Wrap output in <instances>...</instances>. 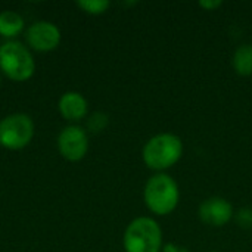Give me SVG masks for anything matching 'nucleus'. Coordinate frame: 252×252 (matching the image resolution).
Segmentation results:
<instances>
[{
	"label": "nucleus",
	"instance_id": "nucleus-1",
	"mask_svg": "<svg viewBox=\"0 0 252 252\" xmlns=\"http://www.w3.org/2000/svg\"><path fill=\"white\" fill-rule=\"evenodd\" d=\"M183 142L174 133H158L152 136L142 149L145 165L157 173L174 167L183 157Z\"/></svg>",
	"mask_w": 252,
	"mask_h": 252
},
{
	"label": "nucleus",
	"instance_id": "nucleus-2",
	"mask_svg": "<svg viewBox=\"0 0 252 252\" xmlns=\"http://www.w3.org/2000/svg\"><path fill=\"white\" fill-rule=\"evenodd\" d=\"M143 201L146 208L158 217L171 214L180 202L177 182L165 173L151 176L143 188Z\"/></svg>",
	"mask_w": 252,
	"mask_h": 252
},
{
	"label": "nucleus",
	"instance_id": "nucleus-3",
	"mask_svg": "<svg viewBox=\"0 0 252 252\" xmlns=\"http://www.w3.org/2000/svg\"><path fill=\"white\" fill-rule=\"evenodd\" d=\"M123 247L126 252H161L162 229L152 217H137L126 227Z\"/></svg>",
	"mask_w": 252,
	"mask_h": 252
},
{
	"label": "nucleus",
	"instance_id": "nucleus-4",
	"mask_svg": "<svg viewBox=\"0 0 252 252\" xmlns=\"http://www.w3.org/2000/svg\"><path fill=\"white\" fill-rule=\"evenodd\" d=\"M0 69L13 81H27L35 71V62L22 43L7 41L0 47Z\"/></svg>",
	"mask_w": 252,
	"mask_h": 252
},
{
	"label": "nucleus",
	"instance_id": "nucleus-5",
	"mask_svg": "<svg viewBox=\"0 0 252 252\" xmlns=\"http://www.w3.org/2000/svg\"><path fill=\"white\" fill-rule=\"evenodd\" d=\"M34 136V123L25 114H12L0 121V145L18 151L25 148Z\"/></svg>",
	"mask_w": 252,
	"mask_h": 252
},
{
	"label": "nucleus",
	"instance_id": "nucleus-6",
	"mask_svg": "<svg viewBox=\"0 0 252 252\" xmlns=\"http://www.w3.org/2000/svg\"><path fill=\"white\" fill-rule=\"evenodd\" d=\"M58 149L68 161H80L89 151L87 133L78 126L65 127L58 136Z\"/></svg>",
	"mask_w": 252,
	"mask_h": 252
},
{
	"label": "nucleus",
	"instance_id": "nucleus-7",
	"mask_svg": "<svg viewBox=\"0 0 252 252\" xmlns=\"http://www.w3.org/2000/svg\"><path fill=\"white\" fill-rule=\"evenodd\" d=\"M199 220L210 227H224L233 220V205L221 196H211L201 202L198 208Z\"/></svg>",
	"mask_w": 252,
	"mask_h": 252
},
{
	"label": "nucleus",
	"instance_id": "nucleus-8",
	"mask_svg": "<svg viewBox=\"0 0 252 252\" xmlns=\"http://www.w3.org/2000/svg\"><path fill=\"white\" fill-rule=\"evenodd\" d=\"M25 38L31 49L37 52H50L59 46L61 31L52 22L38 21L27 30Z\"/></svg>",
	"mask_w": 252,
	"mask_h": 252
},
{
	"label": "nucleus",
	"instance_id": "nucleus-9",
	"mask_svg": "<svg viewBox=\"0 0 252 252\" xmlns=\"http://www.w3.org/2000/svg\"><path fill=\"white\" fill-rule=\"evenodd\" d=\"M87 100L78 92H66L59 99V112L68 121H80L87 115Z\"/></svg>",
	"mask_w": 252,
	"mask_h": 252
},
{
	"label": "nucleus",
	"instance_id": "nucleus-10",
	"mask_svg": "<svg viewBox=\"0 0 252 252\" xmlns=\"http://www.w3.org/2000/svg\"><path fill=\"white\" fill-rule=\"evenodd\" d=\"M232 66L235 72L241 77H250L252 75V44L245 43L241 44L233 56H232Z\"/></svg>",
	"mask_w": 252,
	"mask_h": 252
},
{
	"label": "nucleus",
	"instance_id": "nucleus-11",
	"mask_svg": "<svg viewBox=\"0 0 252 252\" xmlns=\"http://www.w3.org/2000/svg\"><path fill=\"white\" fill-rule=\"evenodd\" d=\"M24 30V18L13 10H3L0 13V35L13 38Z\"/></svg>",
	"mask_w": 252,
	"mask_h": 252
},
{
	"label": "nucleus",
	"instance_id": "nucleus-12",
	"mask_svg": "<svg viewBox=\"0 0 252 252\" xmlns=\"http://www.w3.org/2000/svg\"><path fill=\"white\" fill-rule=\"evenodd\" d=\"M77 6L89 15H102L109 9L111 3L108 0H81L77 1Z\"/></svg>",
	"mask_w": 252,
	"mask_h": 252
},
{
	"label": "nucleus",
	"instance_id": "nucleus-13",
	"mask_svg": "<svg viewBox=\"0 0 252 252\" xmlns=\"http://www.w3.org/2000/svg\"><path fill=\"white\" fill-rule=\"evenodd\" d=\"M235 223L245 230L252 229V208L251 207H244L241 210H238L233 216Z\"/></svg>",
	"mask_w": 252,
	"mask_h": 252
},
{
	"label": "nucleus",
	"instance_id": "nucleus-14",
	"mask_svg": "<svg viewBox=\"0 0 252 252\" xmlns=\"http://www.w3.org/2000/svg\"><path fill=\"white\" fill-rule=\"evenodd\" d=\"M87 126H89L90 131L99 133V131H102V130L108 126V115L103 114V112H94V114L89 118Z\"/></svg>",
	"mask_w": 252,
	"mask_h": 252
},
{
	"label": "nucleus",
	"instance_id": "nucleus-15",
	"mask_svg": "<svg viewBox=\"0 0 252 252\" xmlns=\"http://www.w3.org/2000/svg\"><path fill=\"white\" fill-rule=\"evenodd\" d=\"M223 4L221 0H205V1H199V7L205 9V10H214L219 9Z\"/></svg>",
	"mask_w": 252,
	"mask_h": 252
},
{
	"label": "nucleus",
	"instance_id": "nucleus-16",
	"mask_svg": "<svg viewBox=\"0 0 252 252\" xmlns=\"http://www.w3.org/2000/svg\"><path fill=\"white\" fill-rule=\"evenodd\" d=\"M162 252H190L186 247H182L179 244H174V242H170V244H165L162 247Z\"/></svg>",
	"mask_w": 252,
	"mask_h": 252
},
{
	"label": "nucleus",
	"instance_id": "nucleus-17",
	"mask_svg": "<svg viewBox=\"0 0 252 252\" xmlns=\"http://www.w3.org/2000/svg\"><path fill=\"white\" fill-rule=\"evenodd\" d=\"M208 252H219V251H208Z\"/></svg>",
	"mask_w": 252,
	"mask_h": 252
},
{
	"label": "nucleus",
	"instance_id": "nucleus-18",
	"mask_svg": "<svg viewBox=\"0 0 252 252\" xmlns=\"http://www.w3.org/2000/svg\"><path fill=\"white\" fill-rule=\"evenodd\" d=\"M0 83H1V80H0Z\"/></svg>",
	"mask_w": 252,
	"mask_h": 252
}]
</instances>
